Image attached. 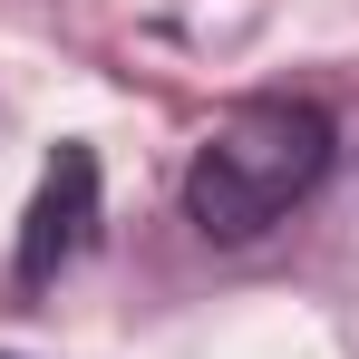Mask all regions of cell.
Listing matches in <instances>:
<instances>
[{
  "label": "cell",
  "mask_w": 359,
  "mask_h": 359,
  "mask_svg": "<svg viewBox=\"0 0 359 359\" xmlns=\"http://www.w3.org/2000/svg\"><path fill=\"white\" fill-rule=\"evenodd\" d=\"M330 175V117L311 97H243L204 126L184 165V214L214 243H252Z\"/></svg>",
  "instance_id": "1"
},
{
  "label": "cell",
  "mask_w": 359,
  "mask_h": 359,
  "mask_svg": "<svg viewBox=\"0 0 359 359\" xmlns=\"http://www.w3.org/2000/svg\"><path fill=\"white\" fill-rule=\"evenodd\" d=\"M88 224H97V156L88 146H59L49 175H39V194H29V224H20V282L29 292L59 282V262H78Z\"/></svg>",
  "instance_id": "2"
}]
</instances>
